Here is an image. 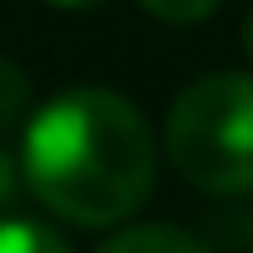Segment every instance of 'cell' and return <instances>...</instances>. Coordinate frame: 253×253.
Segmentation results:
<instances>
[{"label": "cell", "instance_id": "7", "mask_svg": "<svg viewBox=\"0 0 253 253\" xmlns=\"http://www.w3.org/2000/svg\"><path fill=\"white\" fill-rule=\"evenodd\" d=\"M16 194H22V156H11L0 146V215L16 205Z\"/></svg>", "mask_w": 253, "mask_h": 253}, {"label": "cell", "instance_id": "5", "mask_svg": "<svg viewBox=\"0 0 253 253\" xmlns=\"http://www.w3.org/2000/svg\"><path fill=\"white\" fill-rule=\"evenodd\" d=\"M33 119V76L0 54V135L5 129H22Z\"/></svg>", "mask_w": 253, "mask_h": 253}, {"label": "cell", "instance_id": "6", "mask_svg": "<svg viewBox=\"0 0 253 253\" xmlns=\"http://www.w3.org/2000/svg\"><path fill=\"white\" fill-rule=\"evenodd\" d=\"M135 5L156 22H167V27H189V22H205L221 0H135Z\"/></svg>", "mask_w": 253, "mask_h": 253}, {"label": "cell", "instance_id": "3", "mask_svg": "<svg viewBox=\"0 0 253 253\" xmlns=\"http://www.w3.org/2000/svg\"><path fill=\"white\" fill-rule=\"evenodd\" d=\"M97 253H210L200 237H189L183 226H129L119 237H108Z\"/></svg>", "mask_w": 253, "mask_h": 253}, {"label": "cell", "instance_id": "8", "mask_svg": "<svg viewBox=\"0 0 253 253\" xmlns=\"http://www.w3.org/2000/svg\"><path fill=\"white\" fill-rule=\"evenodd\" d=\"M43 5H54V11H92L102 0H43Z\"/></svg>", "mask_w": 253, "mask_h": 253}, {"label": "cell", "instance_id": "2", "mask_svg": "<svg viewBox=\"0 0 253 253\" xmlns=\"http://www.w3.org/2000/svg\"><path fill=\"white\" fill-rule=\"evenodd\" d=\"M167 156L205 194L253 189V70H210L167 113Z\"/></svg>", "mask_w": 253, "mask_h": 253}, {"label": "cell", "instance_id": "1", "mask_svg": "<svg viewBox=\"0 0 253 253\" xmlns=\"http://www.w3.org/2000/svg\"><path fill=\"white\" fill-rule=\"evenodd\" d=\"M16 156L27 194L86 232L129 221L156 183L151 124L108 86H70L33 108Z\"/></svg>", "mask_w": 253, "mask_h": 253}, {"label": "cell", "instance_id": "9", "mask_svg": "<svg viewBox=\"0 0 253 253\" xmlns=\"http://www.w3.org/2000/svg\"><path fill=\"white\" fill-rule=\"evenodd\" d=\"M248 54H253V11H248Z\"/></svg>", "mask_w": 253, "mask_h": 253}, {"label": "cell", "instance_id": "4", "mask_svg": "<svg viewBox=\"0 0 253 253\" xmlns=\"http://www.w3.org/2000/svg\"><path fill=\"white\" fill-rule=\"evenodd\" d=\"M0 253H70V243L54 232L49 221L0 215Z\"/></svg>", "mask_w": 253, "mask_h": 253}]
</instances>
